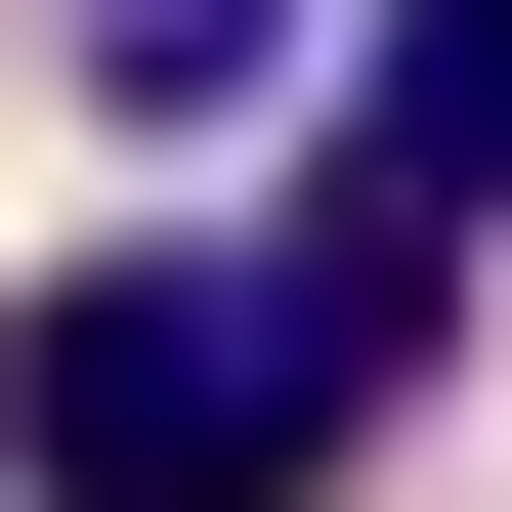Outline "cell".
Listing matches in <instances>:
<instances>
[{"label": "cell", "instance_id": "1", "mask_svg": "<svg viewBox=\"0 0 512 512\" xmlns=\"http://www.w3.org/2000/svg\"><path fill=\"white\" fill-rule=\"evenodd\" d=\"M342 427H384V342L299 299V256H86V299L0 342V470L43 512H299Z\"/></svg>", "mask_w": 512, "mask_h": 512}, {"label": "cell", "instance_id": "2", "mask_svg": "<svg viewBox=\"0 0 512 512\" xmlns=\"http://www.w3.org/2000/svg\"><path fill=\"white\" fill-rule=\"evenodd\" d=\"M470 214H512V0H384V86H342V214H299V299H342V342H427V299H470Z\"/></svg>", "mask_w": 512, "mask_h": 512}, {"label": "cell", "instance_id": "3", "mask_svg": "<svg viewBox=\"0 0 512 512\" xmlns=\"http://www.w3.org/2000/svg\"><path fill=\"white\" fill-rule=\"evenodd\" d=\"M43 43H86V128H214L256 43H299V0H43Z\"/></svg>", "mask_w": 512, "mask_h": 512}]
</instances>
